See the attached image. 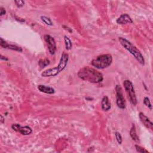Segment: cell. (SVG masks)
I'll return each mask as SVG.
<instances>
[{
  "instance_id": "1",
  "label": "cell",
  "mask_w": 153,
  "mask_h": 153,
  "mask_svg": "<svg viewBox=\"0 0 153 153\" xmlns=\"http://www.w3.org/2000/svg\"><path fill=\"white\" fill-rule=\"evenodd\" d=\"M77 75L81 79L91 83H99L103 80V76L101 72L89 66H84L81 68Z\"/></svg>"
},
{
  "instance_id": "2",
  "label": "cell",
  "mask_w": 153,
  "mask_h": 153,
  "mask_svg": "<svg viewBox=\"0 0 153 153\" xmlns=\"http://www.w3.org/2000/svg\"><path fill=\"white\" fill-rule=\"evenodd\" d=\"M118 41L120 42L121 45L131 54H132L140 64H141L142 65H145V59L143 55L134 45H133L127 39L123 37H119Z\"/></svg>"
},
{
  "instance_id": "3",
  "label": "cell",
  "mask_w": 153,
  "mask_h": 153,
  "mask_svg": "<svg viewBox=\"0 0 153 153\" xmlns=\"http://www.w3.org/2000/svg\"><path fill=\"white\" fill-rule=\"evenodd\" d=\"M112 62V57L110 54H105L94 58L91 64L96 69H103L109 66Z\"/></svg>"
},
{
  "instance_id": "4",
  "label": "cell",
  "mask_w": 153,
  "mask_h": 153,
  "mask_svg": "<svg viewBox=\"0 0 153 153\" xmlns=\"http://www.w3.org/2000/svg\"><path fill=\"white\" fill-rule=\"evenodd\" d=\"M123 85L127 94L128 99H129L130 103L134 106L136 105L137 100L132 82L130 80H125L123 82Z\"/></svg>"
},
{
  "instance_id": "5",
  "label": "cell",
  "mask_w": 153,
  "mask_h": 153,
  "mask_svg": "<svg viewBox=\"0 0 153 153\" xmlns=\"http://www.w3.org/2000/svg\"><path fill=\"white\" fill-rule=\"evenodd\" d=\"M115 89L116 93L117 105L119 108L121 109H124L126 108V100L123 96L122 88L120 85H117Z\"/></svg>"
},
{
  "instance_id": "6",
  "label": "cell",
  "mask_w": 153,
  "mask_h": 153,
  "mask_svg": "<svg viewBox=\"0 0 153 153\" xmlns=\"http://www.w3.org/2000/svg\"><path fill=\"white\" fill-rule=\"evenodd\" d=\"M44 38L47 44L49 53L51 55H54L56 51V43L54 38L50 35H45Z\"/></svg>"
},
{
  "instance_id": "7",
  "label": "cell",
  "mask_w": 153,
  "mask_h": 153,
  "mask_svg": "<svg viewBox=\"0 0 153 153\" xmlns=\"http://www.w3.org/2000/svg\"><path fill=\"white\" fill-rule=\"evenodd\" d=\"M11 128L16 131L19 132L23 135H28L30 134L32 132V128L26 126H22L19 124H13L11 126Z\"/></svg>"
},
{
  "instance_id": "8",
  "label": "cell",
  "mask_w": 153,
  "mask_h": 153,
  "mask_svg": "<svg viewBox=\"0 0 153 153\" xmlns=\"http://www.w3.org/2000/svg\"><path fill=\"white\" fill-rule=\"evenodd\" d=\"M68 59H69L68 54L67 53H65V52L62 53L59 62V64L57 66L58 68V69H59L60 72L64 70L65 68L66 67L68 62Z\"/></svg>"
},
{
  "instance_id": "9",
  "label": "cell",
  "mask_w": 153,
  "mask_h": 153,
  "mask_svg": "<svg viewBox=\"0 0 153 153\" xmlns=\"http://www.w3.org/2000/svg\"><path fill=\"white\" fill-rule=\"evenodd\" d=\"M60 71L58 69V68L54 67L52 68L47 69L45 71H44L41 73V76L42 77H51V76H55L57 75L60 73Z\"/></svg>"
},
{
  "instance_id": "10",
  "label": "cell",
  "mask_w": 153,
  "mask_h": 153,
  "mask_svg": "<svg viewBox=\"0 0 153 153\" xmlns=\"http://www.w3.org/2000/svg\"><path fill=\"white\" fill-rule=\"evenodd\" d=\"M139 118H140L141 122L142 123V124L147 128L152 130V128H153V123L151 121V120H149V118L148 117H146L142 112H140L139 114Z\"/></svg>"
},
{
  "instance_id": "11",
  "label": "cell",
  "mask_w": 153,
  "mask_h": 153,
  "mask_svg": "<svg viewBox=\"0 0 153 153\" xmlns=\"http://www.w3.org/2000/svg\"><path fill=\"white\" fill-rule=\"evenodd\" d=\"M0 45L2 47H3L4 48H8V49H10L12 50L19 51V52L22 51V48L21 47H18L15 45L9 44L5 40H4L3 38H0Z\"/></svg>"
},
{
  "instance_id": "12",
  "label": "cell",
  "mask_w": 153,
  "mask_h": 153,
  "mask_svg": "<svg viewBox=\"0 0 153 153\" xmlns=\"http://www.w3.org/2000/svg\"><path fill=\"white\" fill-rule=\"evenodd\" d=\"M117 23L119 25H125L127 23H132L133 20L127 14H121L117 19Z\"/></svg>"
},
{
  "instance_id": "13",
  "label": "cell",
  "mask_w": 153,
  "mask_h": 153,
  "mask_svg": "<svg viewBox=\"0 0 153 153\" xmlns=\"http://www.w3.org/2000/svg\"><path fill=\"white\" fill-rule=\"evenodd\" d=\"M101 108L103 111H108L111 108V104L109 102L108 97L106 96L103 97L101 101Z\"/></svg>"
},
{
  "instance_id": "14",
  "label": "cell",
  "mask_w": 153,
  "mask_h": 153,
  "mask_svg": "<svg viewBox=\"0 0 153 153\" xmlns=\"http://www.w3.org/2000/svg\"><path fill=\"white\" fill-rule=\"evenodd\" d=\"M38 89L41 92L47 93V94H53L55 92V90L53 88L50 86L45 85H38Z\"/></svg>"
},
{
  "instance_id": "15",
  "label": "cell",
  "mask_w": 153,
  "mask_h": 153,
  "mask_svg": "<svg viewBox=\"0 0 153 153\" xmlns=\"http://www.w3.org/2000/svg\"><path fill=\"white\" fill-rule=\"evenodd\" d=\"M130 135L131 137V139L134 140L135 142H139V137L137 135L136 133V127L134 124H132L130 130Z\"/></svg>"
},
{
  "instance_id": "16",
  "label": "cell",
  "mask_w": 153,
  "mask_h": 153,
  "mask_svg": "<svg viewBox=\"0 0 153 153\" xmlns=\"http://www.w3.org/2000/svg\"><path fill=\"white\" fill-rule=\"evenodd\" d=\"M64 40H65V42L66 49L67 50H69L70 49H71V48L72 47V42H71V39L67 36L65 35L64 36Z\"/></svg>"
},
{
  "instance_id": "17",
  "label": "cell",
  "mask_w": 153,
  "mask_h": 153,
  "mask_svg": "<svg viewBox=\"0 0 153 153\" xmlns=\"http://www.w3.org/2000/svg\"><path fill=\"white\" fill-rule=\"evenodd\" d=\"M50 60L48 59H41L39 62L38 65L41 68H44L47 65L50 64Z\"/></svg>"
},
{
  "instance_id": "18",
  "label": "cell",
  "mask_w": 153,
  "mask_h": 153,
  "mask_svg": "<svg viewBox=\"0 0 153 153\" xmlns=\"http://www.w3.org/2000/svg\"><path fill=\"white\" fill-rule=\"evenodd\" d=\"M41 20L44 23H45L47 25L51 26L53 25V23H52L51 19L49 17H46V16H41Z\"/></svg>"
},
{
  "instance_id": "19",
  "label": "cell",
  "mask_w": 153,
  "mask_h": 153,
  "mask_svg": "<svg viewBox=\"0 0 153 153\" xmlns=\"http://www.w3.org/2000/svg\"><path fill=\"white\" fill-rule=\"evenodd\" d=\"M143 104L146 107H148L150 110L152 109V104H151V103L150 102L149 99L148 97H144V99H143Z\"/></svg>"
},
{
  "instance_id": "20",
  "label": "cell",
  "mask_w": 153,
  "mask_h": 153,
  "mask_svg": "<svg viewBox=\"0 0 153 153\" xmlns=\"http://www.w3.org/2000/svg\"><path fill=\"white\" fill-rule=\"evenodd\" d=\"M134 146H135L136 151L138 152H140V153H145V152L148 153V151L146 149H145L144 148H143L140 146H139L137 145H135Z\"/></svg>"
},
{
  "instance_id": "21",
  "label": "cell",
  "mask_w": 153,
  "mask_h": 153,
  "mask_svg": "<svg viewBox=\"0 0 153 153\" xmlns=\"http://www.w3.org/2000/svg\"><path fill=\"white\" fill-rule=\"evenodd\" d=\"M115 137H116V139H117L118 143L119 144H121L122 141H123V139H122V136H121V134L119 132L116 131L115 133Z\"/></svg>"
},
{
  "instance_id": "22",
  "label": "cell",
  "mask_w": 153,
  "mask_h": 153,
  "mask_svg": "<svg viewBox=\"0 0 153 153\" xmlns=\"http://www.w3.org/2000/svg\"><path fill=\"white\" fill-rule=\"evenodd\" d=\"M14 3L18 8H21L25 5V1L21 0H15Z\"/></svg>"
},
{
  "instance_id": "23",
  "label": "cell",
  "mask_w": 153,
  "mask_h": 153,
  "mask_svg": "<svg viewBox=\"0 0 153 153\" xmlns=\"http://www.w3.org/2000/svg\"><path fill=\"white\" fill-rule=\"evenodd\" d=\"M5 13H6V11L5 10V8L2 7H0V16H2L3 15H4Z\"/></svg>"
},
{
  "instance_id": "24",
  "label": "cell",
  "mask_w": 153,
  "mask_h": 153,
  "mask_svg": "<svg viewBox=\"0 0 153 153\" xmlns=\"http://www.w3.org/2000/svg\"><path fill=\"white\" fill-rule=\"evenodd\" d=\"M1 60H8V59L6 58L5 57L3 56L2 55H1Z\"/></svg>"
},
{
  "instance_id": "25",
  "label": "cell",
  "mask_w": 153,
  "mask_h": 153,
  "mask_svg": "<svg viewBox=\"0 0 153 153\" xmlns=\"http://www.w3.org/2000/svg\"><path fill=\"white\" fill-rule=\"evenodd\" d=\"M1 123H4V118H3L2 115H1Z\"/></svg>"
}]
</instances>
